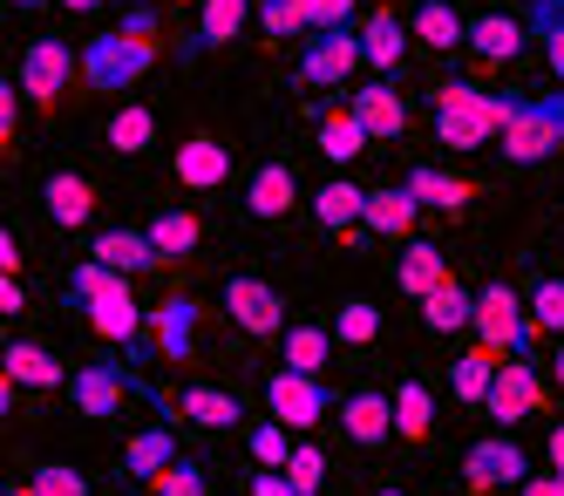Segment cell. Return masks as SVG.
<instances>
[{
    "label": "cell",
    "instance_id": "1",
    "mask_svg": "<svg viewBox=\"0 0 564 496\" xmlns=\"http://www.w3.org/2000/svg\"><path fill=\"white\" fill-rule=\"evenodd\" d=\"M156 68V14L150 8H130L123 28L96 34L83 48V82L89 89H130V82H143Z\"/></svg>",
    "mask_w": 564,
    "mask_h": 496
},
{
    "label": "cell",
    "instance_id": "2",
    "mask_svg": "<svg viewBox=\"0 0 564 496\" xmlns=\"http://www.w3.org/2000/svg\"><path fill=\"white\" fill-rule=\"evenodd\" d=\"M510 96H490L482 82H442L435 89V143L449 150H490L503 137Z\"/></svg>",
    "mask_w": 564,
    "mask_h": 496
},
{
    "label": "cell",
    "instance_id": "3",
    "mask_svg": "<svg viewBox=\"0 0 564 496\" xmlns=\"http://www.w3.org/2000/svg\"><path fill=\"white\" fill-rule=\"evenodd\" d=\"M557 150H564V89H557V96H538V103L510 96V116H503V163L531 171V163H544V157H557Z\"/></svg>",
    "mask_w": 564,
    "mask_h": 496
},
{
    "label": "cell",
    "instance_id": "4",
    "mask_svg": "<svg viewBox=\"0 0 564 496\" xmlns=\"http://www.w3.org/2000/svg\"><path fill=\"white\" fill-rule=\"evenodd\" d=\"M523 313H531V300H517L510 279H490L476 293V334H482V347L503 354V360H531L538 341H531V320H523Z\"/></svg>",
    "mask_w": 564,
    "mask_h": 496
},
{
    "label": "cell",
    "instance_id": "5",
    "mask_svg": "<svg viewBox=\"0 0 564 496\" xmlns=\"http://www.w3.org/2000/svg\"><path fill=\"white\" fill-rule=\"evenodd\" d=\"M225 313H231L238 334H252V341L286 334V300H279V285H265L259 272H231L225 279Z\"/></svg>",
    "mask_w": 564,
    "mask_h": 496
},
{
    "label": "cell",
    "instance_id": "6",
    "mask_svg": "<svg viewBox=\"0 0 564 496\" xmlns=\"http://www.w3.org/2000/svg\"><path fill=\"white\" fill-rule=\"evenodd\" d=\"M265 408H272V422H286V429H313V422L334 416V395H327V381H319V375L279 367V375L265 381Z\"/></svg>",
    "mask_w": 564,
    "mask_h": 496
},
{
    "label": "cell",
    "instance_id": "7",
    "mask_svg": "<svg viewBox=\"0 0 564 496\" xmlns=\"http://www.w3.org/2000/svg\"><path fill=\"white\" fill-rule=\"evenodd\" d=\"M68 68H83V55H68L62 34H34L28 55H21V96H28L34 109H48V103L68 89Z\"/></svg>",
    "mask_w": 564,
    "mask_h": 496
},
{
    "label": "cell",
    "instance_id": "8",
    "mask_svg": "<svg viewBox=\"0 0 564 496\" xmlns=\"http://www.w3.org/2000/svg\"><path fill=\"white\" fill-rule=\"evenodd\" d=\"M463 483L476 496H490V489H523L531 483V463H523V449L510 435H482L469 442V456H463Z\"/></svg>",
    "mask_w": 564,
    "mask_h": 496
},
{
    "label": "cell",
    "instance_id": "9",
    "mask_svg": "<svg viewBox=\"0 0 564 496\" xmlns=\"http://www.w3.org/2000/svg\"><path fill=\"white\" fill-rule=\"evenodd\" d=\"M538 408H544L538 367H531V360H497V381H490V401H482V416H490L497 429H517V422H531Z\"/></svg>",
    "mask_w": 564,
    "mask_h": 496
},
{
    "label": "cell",
    "instance_id": "10",
    "mask_svg": "<svg viewBox=\"0 0 564 496\" xmlns=\"http://www.w3.org/2000/svg\"><path fill=\"white\" fill-rule=\"evenodd\" d=\"M368 62V48H360V34H306V55H300V82L306 89H347V75Z\"/></svg>",
    "mask_w": 564,
    "mask_h": 496
},
{
    "label": "cell",
    "instance_id": "11",
    "mask_svg": "<svg viewBox=\"0 0 564 496\" xmlns=\"http://www.w3.org/2000/svg\"><path fill=\"white\" fill-rule=\"evenodd\" d=\"M83 313H89V326H96L109 347H123V354H137V347H143V306L130 300V272H116L102 293L83 306Z\"/></svg>",
    "mask_w": 564,
    "mask_h": 496
},
{
    "label": "cell",
    "instance_id": "12",
    "mask_svg": "<svg viewBox=\"0 0 564 496\" xmlns=\"http://www.w3.org/2000/svg\"><path fill=\"white\" fill-rule=\"evenodd\" d=\"M246 21H252V0H197V34L184 41V62H197V55L225 48V41H238V34H246Z\"/></svg>",
    "mask_w": 564,
    "mask_h": 496
},
{
    "label": "cell",
    "instance_id": "13",
    "mask_svg": "<svg viewBox=\"0 0 564 496\" xmlns=\"http://www.w3.org/2000/svg\"><path fill=\"white\" fill-rule=\"evenodd\" d=\"M75 408L83 416H116L130 395V375H123V360H89V367H75V381H68Z\"/></svg>",
    "mask_w": 564,
    "mask_h": 496
},
{
    "label": "cell",
    "instance_id": "14",
    "mask_svg": "<svg viewBox=\"0 0 564 496\" xmlns=\"http://www.w3.org/2000/svg\"><path fill=\"white\" fill-rule=\"evenodd\" d=\"M340 429H347V442H360V449H381V442L394 435V401H388L381 388H354V395L340 401Z\"/></svg>",
    "mask_w": 564,
    "mask_h": 496
},
{
    "label": "cell",
    "instance_id": "15",
    "mask_svg": "<svg viewBox=\"0 0 564 496\" xmlns=\"http://www.w3.org/2000/svg\"><path fill=\"white\" fill-rule=\"evenodd\" d=\"M293 204H300V177H293V163H259V171L246 177V212H252L259 225L286 218Z\"/></svg>",
    "mask_w": 564,
    "mask_h": 496
},
{
    "label": "cell",
    "instance_id": "16",
    "mask_svg": "<svg viewBox=\"0 0 564 496\" xmlns=\"http://www.w3.org/2000/svg\"><path fill=\"white\" fill-rule=\"evenodd\" d=\"M409 34H415V28L401 21L394 8H375L368 21H360V48H368V68H375L381 82L401 68V55H409Z\"/></svg>",
    "mask_w": 564,
    "mask_h": 496
},
{
    "label": "cell",
    "instance_id": "17",
    "mask_svg": "<svg viewBox=\"0 0 564 496\" xmlns=\"http://www.w3.org/2000/svg\"><path fill=\"white\" fill-rule=\"evenodd\" d=\"M394 285H401L409 300L442 293V285H449V252H442V245H429V238H409V252L394 259Z\"/></svg>",
    "mask_w": 564,
    "mask_h": 496
},
{
    "label": "cell",
    "instance_id": "18",
    "mask_svg": "<svg viewBox=\"0 0 564 496\" xmlns=\"http://www.w3.org/2000/svg\"><path fill=\"white\" fill-rule=\"evenodd\" d=\"M177 184L184 191H218V184H231V143H218V137L177 143Z\"/></svg>",
    "mask_w": 564,
    "mask_h": 496
},
{
    "label": "cell",
    "instance_id": "19",
    "mask_svg": "<svg viewBox=\"0 0 564 496\" xmlns=\"http://www.w3.org/2000/svg\"><path fill=\"white\" fill-rule=\"evenodd\" d=\"M150 347H156V360H191V347H197V300H164L150 313Z\"/></svg>",
    "mask_w": 564,
    "mask_h": 496
},
{
    "label": "cell",
    "instance_id": "20",
    "mask_svg": "<svg viewBox=\"0 0 564 496\" xmlns=\"http://www.w3.org/2000/svg\"><path fill=\"white\" fill-rule=\"evenodd\" d=\"M347 109L368 122V137H375V143H394L401 130H409V103H401L394 82H368V89H354V103H347Z\"/></svg>",
    "mask_w": 564,
    "mask_h": 496
},
{
    "label": "cell",
    "instance_id": "21",
    "mask_svg": "<svg viewBox=\"0 0 564 496\" xmlns=\"http://www.w3.org/2000/svg\"><path fill=\"white\" fill-rule=\"evenodd\" d=\"M422 218V197L409 184H381L368 191V218H360V231H375V238H409Z\"/></svg>",
    "mask_w": 564,
    "mask_h": 496
},
{
    "label": "cell",
    "instance_id": "22",
    "mask_svg": "<svg viewBox=\"0 0 564 496\" xmlns=\"http://www.w3.org/2000/svg\"><path fill=\"white\" fill-rule=\"evenodd\" d=\"M89 259H102V266H116V272H150V266H164V252H156V238L137 225H116V231H96V245H89Z\"/></svg>",
    "mask_w": 564,
    "mask_h": 496
},
{
    "label": "cell",
    "instance_id": "23",
    "mask_svg": "<svg viewBox=\"0 0 564 496\" xmlns=\"http://www.w3.org/2000/svg\"><path fill=\"white\" fill-rule=\"evenodd\" d=\"M0 375H14L21 388H68L75 375L48 354V347H34V341H8V354H0Z\"/></svg>",
    "mask_w": 564,
    "mask_h": 496
},
{
    "label": "cell",
    "instance_id": "24",
    "mask_svg": "<svg viewBox=\"0 0 564 496\" xmlns=\"http://www.w3.org/2000/svg\"><path fill=\"white\" fill-rule=\"evenodd\" d=\"M313 218L327 231H360V218H368V191L347 184V177H327L313 191Z\"/></svg>",
    "mask_w": 564,
    "mask_h": 496
},
{
    "label": "cell",
    "instance_id": "25",
    "mask_svg": "<svg viewBox=\"0 0 564 496\" xmlns=\"http://www.w3.org/2000/svg\"><path fill=\"white\" fill-rule=\"evenodd\" d=\"M523 48V21L517 14H476L469 21V55L476 62H517Z\"/></svg>",
    "mask_w": 564,
    "mask_h": 496
},
{
    "label": "cell",
    "instance_id": "26",
    "mask_svg": "<svg viewBox=\"0 0 564 496\" xmlns=\"http://www.w3.org/2000/svg\"><path fill=\"white\" fill-rule=\"evenodd\" d=\"M42 197H48V218H55L62 231H83V225H89V212H96V191L75 177V171H55V177L42 184Z\"/></svg>",
    "mask_w": 564,
    "mask_h": 496
},
{
    "label": "cell",
    "instance_id": "27",
    "mask_svg": "<svg viewBox=\"0 0 564 496\" xmlns=\"http://www.w3.org/2000/svg\"><path fill=\"white\" fill-rule=\"evenodd\" d=\"M177 463V435L171 429H143V435H130V449H123V476L130 483H156Z\"/></svg>",
    "mask_w": 564,
    "mask_h": 496
},
{
    "label": "cell",
    "instance_id": "28",
    "mask_svg": "<svg viewBox=\"0 0 564 496\" xmlns=\"http://www.w3.org/2000/svg\"><path fill=\"white\" fill-rule=\"evenodd\" d=\"M177 416L184 422H197V429H238V395H225V388H212V381H197V388H184L177 395Z\"/></svg>",
    "mask_w": 564,
    "mask_h": 496
},
{
    "label": "cell",
    "instance_id": "29",
    "mask_svg": "<svg viewBox=\"0 0 564 496\" xmlns=\"http://www.w3.org/2000/svg\"><path fill=\"white\" fill-rule=\"evenodd\" d=\"M409 28H415V41H429V48H469V21L449 8V0H422V8L409 14Z\"/></svg>",
    "mask_w": 564,
    "mask_h": 496
},
{
    "label": "cell",
    "instance_id": "30",
    "mask_svg": "<svg viewBox=\"0 0 564 496\" xmlns=\"http://www.w3.org/2000/svg\"><path fill=\"white\" fill-rule=\"evenodd\" d=\"M401 184L422 197V212H463V204L476 197V191H469V177H449V171H435V163H415V171L401 177Z\"/></svg>",
    "mask_w": 564,
    "mask_h": 496
},
{
    "label": "cell",
    "instance_id": "31",
    "mask_svg": "<svg viewBox=\"0 0 564 496\" xmlns=\"http://www.w3.org/2000/svg\"><path fill=\"white\" fill-rule=\"evenodd\" d=\"M422 326H429V334H463V326H476V293L449 279L442 293L422 300Z\"/></svg>",
    "mask_w": 564,
    "mask_h": 496
},
{
    "label": "cell",
    "instance_id": "32",
    "mask_svg": "<svg viewBox=\"0 0 564 496\" xmlns=\"http://www.w3.org/2000/svg\"><path fill=\"white\" fill-rule=\"evenodd\" d=\"M327 360H334V326H286V367H300V375H327Z\"/></svg>",
    "mask_w": 564,
    "mask_h": 496
},
{
    "label": "cell",
    "instance_id": "33",
    "mask_svg": "<svg viewBox=\"0 0 564 496\" xmlns=\"http://www.w3.org/2000/svg\"><path fill=\"white\" fill-rule=\"evenodd\" d=\"M368 143L375 137H368V122H360L354 109H334L327 122H319V157H327V163H354Z\"/></svg>",
    "mask_w": 564,
    "mask_h": 496
},
{
    "label": "cell",
    "instance_id": "34",
    "mask_svg": "<svg viewBox=\"0 0 564 496\" xmlns=\"http://www.w3.org/2000/svg\"><path fill=\"white\" fill-rule=\"evenodd\" d=\"M143 231L156 238V252H164V259H184V252H197V238H205L197 212H177V204H164V212H156Z\"/></svg>",
    "mask_w": 564,
    "mask_h": 496
},
{
    "label": "cell",
    "instance_id": "35",
    "mask_svg": "<svg viewBox=\"0 0 564 496\" xmlns=\"http://www.w3.org/2000/svg\"><path fill=\"white\" fill-rule=\"evenodd\" d=\"M156 143V109H143V103H123L109 116V150L116 157H143Z\"/></svg>",
    "mask_w": 564,
    "mask_h": 496
},
{
    "label": "cell",
    "instance_id": "36",
    "mask_svg": "<svg viewBox=\"0 0 564 496\" xmlns=\"http://www.w3.org/2000/svg\"><path fill=\"white\" fill-rule=\"evenodd\" d=\"M490 381H497V354H490V347H476V354H463V360L449 367V388H456L463 408H482V401H490Z\"/></svg>",
    "mask_w": 564,
    "mask_h": 496
},
{
    "label": "cell",
    "instance_id": "37",
    "mask_svg": "<svg viewBox=\"0 0 564 496\" xmlns=\"http://www.w3.org/2000/svg\"><path fill=\"white\" fill-rule=\"evenodd\" d=\"M429 422H435V395H429V381H401V388H394V435H401V442H422Z\"/></svg>",
    "mask_w": 564,
    "mask_h": 496
},
{
    "label": "cell",
    "instance_id": "38",
    "mask_svg": "<svg viewBox=\"0 0 564 496\" xmlns=\"http://www.w3.org/2000/svg\"><path fill=\"white\" fill-rule=\"evenodd\" d=\"M334 341H340V347H375V341H381V306L340 300V306H334Z\"/></svg>",
    "mask_w": 564,
    "mask_h": 496
},
{
    "label": "cell",
    "instance_id": "39",
    "mask_svg": "<svg viewBox=\"0 0 564 496\" xmlns=\"http://www.w3.org/2000/svg\"><path fill=\"white\" fill-rule=\"evenodd\" d=\"M259 28L265 34H313V0H259Z\"/></svg>",
    "mask_w": 564,
    "mask_h": 496
},
{
    "label": "cell",
    "instance_id": "40",
    "mask_svg": "<svg viewBox=\"0 0 564 496\" xmlns=\"http://www.w3.org/2000/svg\"><path fill=\"white\" fill-rule=\"evenodd\" d=\"M531 326L551 341H564V279H538L531 285Z\"/></svg>",
    "mask_w": 564,
    "mask_h": 496
},
{
    "label": "cell",
    "instance_id": "41",
    "mask_svg": "<svg viewBox=\"0 0 564 496\" xmlns=\"http://www.w3.org/2000/svg\"><path fill=\"white\" fill-rule=\"evenodd\" d=\"M246 449H252V463H259V470H286L300 442H286V422H259V429L246 435Z\"/></svg>",
    "mask_w": 564,
    "mask_h": 496
},
{
    "label": "cell",
    "instance_id": "42",
    "mask_svg": "<svg viewBox=\"0 0 564 496\" xmlns=\"http://www.w3.org/2000/svg\"><path fill=\"white\" fill-rule=\"evenodd\" d=\"M538 34H544V62H551V75L564 82V0H538Z\"/></svg>",
    "mask_w": 564,
    "mask_h": 496
},
{
    "label": "cell",
    "instance_id": "43",
    "mask_svg": "<svg viewBox=\"0 0 564 496\" xmlns=\"http://www.w3.org/2000/svg\"><path fill=\"white\" fill-rule=\"evenodd\" d=\"M286 476H293L300 496H319V489H327V456H319L313 442H300V449H293V463H286Z\"/></svg>",
    "mask_w": 564,
    "mask_h": 496
},
{
    "label": "cell",
    "instance_id": "44",
    "mask_svg": "<svg viewBox=\"0 0 564 496\" xmlns=\"http://www.w3.org/2000/svg\"><path fill=\"white\" fill-rule=\"evenodd\" d=\"M28 483H34V496H89V476L68 470V463H42Z\"/></svg>",
    "mask_w": 564,
    "mask_h": 496
},
{
    "label": "cell",
    "instance_id": "45",
    "mask_svg": "<svg viewBox=\"0 0 564 496\" xmlns=\"http://www.w3.org/2000/svg\"><path fill=\"white\" fill-rule=\"evenodd\" d=\"M150 496H205V470H197L191 456H177V463H171L164 476L150 483Z\"/></svg>",
    "mask_w": 564,
    "mask_h": 496
},
{
    "label": "cell",
    "instance_id": "46",
    "mask_svg": "<svg viewBox=\"0 0 564 496\" xmlns=\"http://www.w3.org/2000/svg\"><path fill=\"white\" fill-rule=\"evenodd\" d=\"M360 0H313V34H347Z\"/></svg>",
    "mask_w": 564,
    "mask_h": 496
},
{
    "label": "cell",
    "instance_id": "47",
    "mask_svg": "<svg viewBox=\"0 0 564 496\" xmlns=\"http://www.w3.org/2000/svg\"><path fill=\"white\" fill-rule=\"evenodd\" d=\"M252 496H300V489H293L286 470H259V476H252Z\"/></svg>",
    "mask_w": 564,
    "mask_h": 496
},
{
    "label": "cell",
    "instance_id": "48",
    "mask_svg": "<svg viewBox=\"0 0 564 496\" xmlns=\"http://www.w3.org/2000/svg\"><path fill=\"white\" fill-rule=\"evenodd\" d=\"M14 122H21V103H14V82H0V137L14 143Z\"/></svg>",
    "mask_w": 564,
    "mask_h": 496
},
{
    "label": "cell",
    "instance_id": "49",
    "mask_svg": "<svg viewBox=\"0 0 564 496\" xmlns=\"http://www.w3.org/2000/svg\"><path fill=\"white\" fill-rule=\"evenodd\" d=\"M28 306V293H21V279L8 272V279H0V313H21Z\"/></svg>",
    "mask_w": 564,
    "mask_h": 496
},
{
    "label": "cell",
    "instance_id": "50",
    "mask_svg": "<svg viewBox=\"0 0 564 496\" xmlns=\"http://www.w3.org/2000/svg\"><path fill=\"white\" fill-rule=\"evenodd\" d=\"M0 266H8V272H21V238H14V225L0 231Z\"/></svg>",
    "mask_w": 564,
    "mask_h": 496
},
{
    "label": "cell",
    "instance_id": "51",
    "mask_svg": "<svg viewBox=\"0 0 564 496\" xmlns=\"http://www.w3.org/2000/svg\"><path fill=\"white\" fill-rule=\"evenodd\" d=\"M517 496H564V483H557V476H531V483H523Z\"/></svg>",
    "mask_w": 564,
    "mask_h": 496
},
{
    "label": "cell",
    "instance_id": "52",
    "mask_svg": "<svg viewBox=\"0 0 564 496\" xmlns=\"http://www.w3.org/2000/svg\"><path fill=\"white\" fill-rule=\"evenodd\" d=\"M551 476H557V483H564V422H557V429H551Z\"/></svg>",
    "mask_w": 564,
    "mask_h": 496
},
{
    "label": "cell",
    "instance_id": "53",
    "mask_svg": "<svg viewBox=\"0 0 564 496\" xmlns=\"http://www.w3.org/2000/svg\"><path fill=\"white\" fill-rule=\"evenodd\" d=\"M68 14H96V8H109V0H62Z\"/></svg>",
    "mask_w": 564,
    "mask_h": 496
},
{
    "label": "cell",
    "instance_id": "54",
    "mask_svg": "<svg viewBox=\"0 0 564 496\" xmlns=\"http://www.w3.org/2000/svg\"><path fill=\"white\" fill-rule=\"evenodd\" d=\"M0 496H34V483H8V489H0Z\"/></svg>",
    "mask_w": 564,
    "mask_h": 496
},
{
    "label": "cell",
    "instance_id": "55",
    "mask_svg": "<svg viewBox=\"0 0 564 496\" xmlns=\"http://www.w3.org/2000/svg\"><path fill=\"white\" fill-rule=\"evenodd\" d=\"M557 395H564V341H557Z\"/></svg>",
    "mask_w": 564,
    "mask_h": 496
},
{
    "label": "cell",
    "instance_id": "56",
    "mask_svg": "<svg viewBox=\"0 0 564 496\" xmlns=\"http://www.w3.org/2000/svg\"><path fill=\"white\" fill-rule=\"evenodd\" d=\"M375 496H409V489H394V483H381V489H375Z\"/></svg>",
    "mask_w": 564,
    "mask_h": 496
},
{
    "label": "cell",
    "instance_id": "57",
    "mask_svg": "<svg viewBox=\"0 0 564 496\" xmlns=\"http://www.w3.org/2000/svg\"><path fill=\"white\" fill-rule=\"evenodd\" d=\"M8 8H42V0H8Z\"/></svg>",
    "mask_w": 564,
    "mask_h": 496
}]
</instances>
